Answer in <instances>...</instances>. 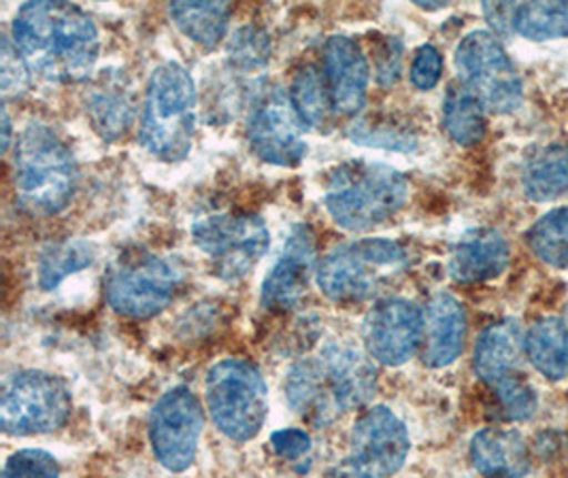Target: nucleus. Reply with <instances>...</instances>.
<instances>
[{
	"label": "nucleus",
	"mask_w": 568,
	"mask_h": 478,
	"mask_svg": "<svg viewBox=\"0 0 568 478\" xmlns=\"http://www.w3.org/2000/svg\"><path fill=\"white\" fill-rule=\"evenodd\" d=\"M11 30L30 73L50 83H78L92 75L101 37L94 20L75 4L27 2Z\"/></svg>",
	"instance_id": "obj_1"
},
{
	"label": "nucleus",
	"mask_w": 568,
	"mask_h": 478,
	"mask_svg": "<svg viewBox=\"0 0 568 478\" xmlns=\"http://www.w3.org/2000/svg\"><path fill=\"white\" fill-rule=\"evenodd\" d=\"M377 391V368L368 353L349 343H328L292 366L285 380L290 408L313 428H328Z\"/></svg>",
	"instance_id": "obj_2"
},
{
	"label": "nucleus",
	"mask_w": 568,
	"mask_h": 478,
	"mask_svg": "<svg viewBox=\"0 0 568 478\" xmlns=\"http://www.w3.org/2000/svg\"><path fill=\"white\" fill-rule=\"evenodd\" d=\"M13 187L22 209L37 217L62 213L78 190V164L69 145L43 122H30L13 148Z\"/></svg>",
	"instance_id": "obj_3"
},
{
	"label": "nucleus",
	"mask_w": 568,
	"mask_h": 478,
	"mask_svg": "<svg viewBox=\"0 0 568 478\" xmlns=\"http://www.w3.org/2000/svg\"><path fill=\"white\" fill-rule=\"evenodd\" d=\"M409 201V183L382 162H347L326 183L324 204L336 226L368 232L388 224Z\"/></svg>",
	"instance_id": "obj_4"
},
{
	"label": "nucleus",
	"mask_w": 568,
	"mask_h": 478,
	"mask_svg": "<svg viewBox=\"0 0 568 478\" xmlns=\"http://www.w3.org/2000/svg\"><path fill=\"white\" fill-rule=\"evenodd\" d=\"M196 128V85L180 62L155 67L148 83L139 139L148 152L180 162L192 150Z\"/></svg>",
	"instance_id": "obj_5"
},
{
	"label": "nucleus",
	"mask_w": 568,
	"mask_h": 478,
	"mask_svg": "<svg viewBox=\"0 0 568 478\" xmlns=\"http://www.w3.org/2000/svg\"><path fill=\"white\" fill-rule=\"evenodd\" d=\"M409 266V252L392 238H361L338 245L317 264V287L333 303H364Z\"/></svg>",
	"instance_id": "obj_6"
},
{
	"label": "nucleus",
	"mask_w": 568,
	"mask_h": 478,
	"mask_svg": "<svg viewBox=\"0 0 568 478\" xmlns=\"http://www.w3.org/2000/svg\"><path fill=\"white\" fill-rule=\"evenodd\" d=\"M213 426L233 443L256 438L268 413V389L258 368L247 359L217 362L205 385Z\"/></svg>",
	"instance_id": "obj_7"
},
{
	"label": "nucleus",
	"mask_w": 568,
	"mask_h": 478,
	"mask_svg": "<svg viewBox=\"0 0 568 478\" xmlns=\"http://www.w3.org/2000/svg\"><path fill=\"white\" fill-rule=\"evenodd\" d=\"M181 273L164 257L150 252L122 253L104 275L106 304L122 317L152 319L175 301Z\"/></svg>",
	"instance_id": "obj_8"
},
{
	"label": "nucleus",
	"mask_w": 568,
	"mask_h": 478,
	"mask_svg": "<svg viewBox=\"0 0 568 478\" xmlns=\"http://www.w3.org/2000/svg\"><path fill=\"white\" fill-rule=\"evenodd\" d=\"M71 406V391L62 378L24 370L2 387L0 424L9 436L52 434L69 421Z\"/></svg>",
	"instance_id": "obj_9"
},
{
	"label": "nucleus",
	"mask_w": 568,
	"mask_h": 478,
	"mask_svg": "<svg viewBox=\"0 0 568 478\" xmlns=\"http://www.w3.org/2000/svg\"><path fill=\"white\" fill-rule=\"evenodd\" d=\"M454 60L463 85L484 102L488 111L507 115L521 106L524 85L516 64L491 32H468L456 48Z\"/></svg>",
	"instance_id": "obj_10"
},
{
	"label": "nucleus",
	"mask_w": 568,
	"mask_h": 478,
	"mask_svg": "<svg viewBox=\"0 0 568 478\" xmlns=\"http://www.w3.org/2000/svg\"><path fill=\"white\" fill-rule=\"evenodd\" d=\"M192 238L222 281L247 277L271 245V232L258 215H209L192 226Z\"/></svg>",
	"instance_id": "obj_11"
},
{
	"label": "nucleus",
	"mask_w": 568,
	"mask_h": 478,
	"mask_svg": "<svg viewBox=\"0 0 568 478\" xmlns=\"http://www.w3.org/2000/svg\"><path fill=\"white\" fill-rule=\"evenodd\" d=\"M412 438L403 419L388 406L362 413L349 436V455L336 478H389L407 461Z\"/></svg>",
	"instance_id": "obj_12"
},
{
	"label": "nucleus",
	"mask_w": 568,
	"mask_h": 478,
	"mask_svg": "<svg viewBox=\"0 0 568 478\" xmlns=\"http://www.w3.org/2000/svg\"><path fill=\"white\" fill-rule=\"evenodd\" d=\"M307 130L284 88L264 85L254 94L247 115V141L260 160L285 169L301 164L307 155Z\"/></svg>",
	"instance_id": "obj_13"
},
{
	"label": "nucleus",
	"mask_w": 568,
	"mask_h": 478,
	"mask_svg": "<svg viewBox=\"0 0 568 478\" xmlns=\"http://www.w3.org/2000/svg\"><path fill=\"white\" fill-rule=\"evenodd\" d=\"M205 413L187 387L169 389L152 408L150 443L155 459L171 472L187 470L201 445Z\"/></svg>",
	"instance_id": "obj_14"
},
{
	"label": "nucleus",
	"mask_w": 568,
	"mask_h": 478,
	"mask_svg": "<svg viewBox=\"0 0 568 478\" xmlns=\"http://www.w3.org/2000/svg\"><path fill=\"white\" fill-rule=\"evenodd\" d=\"M424 338V315L405 298H384L362 324L366 353L384 366H403L414 357Z\"/></svg>",
	"instance_id": "obj_15"
},
{
	"label": "nucleus",
	"mask_w": 568,
	"mask_h": 478,
	"mask_svg": "<svg viewBox=\"0 0 568 478\" xmlns=\"http://www.w3.org/2000/svg\"><path fill=\"white\" fill-rule=\"evenodd\" d=\"M315 255L313 230L296 224L285 241L284 252L262 283V304L268 311H290L301 304L310 292L311 277L317 275Z\"/></svg>",
	"instance_id": "obj_16"
},
{
	"label": "nucleus",
	"mask_w": 568,
	"mask_h": 478,
	"mask_svg": "<svg viewBox=\"0 0 568 478\" xmlns=\"http://www.w3.org/2000/svg\"><path fill=\"white\" fill-rule=\"evenodd\" d=\"M324 79L335 113H361L368 94V62L361 45L352 37L335 34L326 41Z\"/></svg>",
	"instance_id": "obj_17"
},
{
	"label": "nucleus",
	"mask_w": 568,
	"mask_h": 478,
	"mask_svg": "<svg viewBox=\"0 0 568 478\" xmlns=\"http://www.w3.org/2000/svg\"><path fill=\"white\" fill-rule=\"evenodd\" d=\"M85 113L104 141L126 136L136 115V102L126 75L109 69L97 77L85 92Z\"/></svg>",
	"instance_id": "obj_18"
},
{
	"label": "nucleus",
	"mask_w": 568,
	"mask_h": 478,
	"mask_svg": "<svg viewBox=\"0 0 568 478\" xmlns=\"http://www.w3.org/2000/svg\"><path fill=\"white\" fill-rule=\"evenodd\" d=\"M509 245L498 230L477 227L466 232L454 245L447 271L456 283H484L505 273V268L509 266Z\"/></svg>",
	"instance_id": "obj_19"
},
{
	"label": "nucleus",
	"mask_w": 568,
	"mask_h": 478,
	"mask_svg": "<svg viewBox=\"0 0 568 478\" xmlns=\"http://www.w3.org/2000/svg\"><path fill=\"white\" fill-rule=\"evenodd\" d=\"M466 311L452 294H437L424 315V364L430 368L452 366L465 349Z\"/></svg>",
	"instance_id": "obj_20"
},
{
	"label": "nucleus",
	"mask_w": 568,
	"mask_h": 478,
	"mask_svg": "<svg viewBox=\"0 0 568 478\" xmlns=\"http://www.w3.org/2000/svg\"><path fill=\"white\" fill-rule=\"evenodd\" d=\"M470 461L484 478H524L530 472V451L517 429L486 428L470 440Z\"/></svg>",
	"instance_id": "obj_21"
},
{
	"label": "nucleus",
	"mask_w": 568,
	"mask_h": 478,
	"mask_svg": "<svg viewBox=\"0 0 568 478\" xmlns=\"http://www.w3.org/2000/svg\"><path fill=\"white\" fill-rule=\"evenodd\" d=\"M526 353V336L514 319L486 327L477 338L473 366L475 375L490 387L519 373L521 355Z\"/></svg>",
	"instance_id": "obj_22"
},
{
	"label": "nucleus",
	"mask_w": 568,
	"mask_h": 478,
	"mask_svg": "<svg viewBox=\"0 0 568 478\" xmlns=\"http://www.w3.org/2000/svg\"><path fill=\"white\" fill-rule=\"evenodd\" d=\"M521 185L530 201L551 202L568 196V145H542L528 155Z\"/></svg>",
	"instance_id": "obj_23"
},
{
	"label": "nucleus",
	"mask_w": 568,
	"mask_h": 478,
	"mask_svg": "<svg viewBox=\"0 0 568 478\" xmlns=\"http://www.w3.org/2000/svg\"><path fill=\"white\" fill-rule=\"evenodd\" d=\"M169 13L187 39L213 50L229 30L233 7L229 2H171Z\"/></svg>",
	"instance_id": "obj_24"
},
{
	"label": "nucleus",
	"mask_w": 568,
	"mask_h": 478,
	"mask_svg": "<svg viewBox=\"0 0 568 478\" xmlns=\"http://www.w3.org/2000/svg\"><path fill=\"white\" fill-rule=\"evenodd\" d=\"M530 364L549 380L568 377V319L547 317L535 324L526 336Z\"/></svg>",
	"instance_id": "obj_25"
},
{
	"label": "nucleus",
	"mask_w": 568,
	"mask_h": 478,
	"mask_svg": "<svg viewBox=\"0 0 568 478\" xmlns=\"http://www.w3.org/2000/svg\"><path fill=\"white\" fill-rule=\"evenodd\" d=\"M443 126L463 148L477 145L486 136V106L465 85H452L443 102Z\"/></svg>",
	"instance_id": "obj_26"
},
{
	"label": "nucleus",
	"mask_w": 568,
	"mask_h": 478,
	"mask_svg": "<svg viewBox=\"0 0 568 478\" xmlns=\"http://www.w3.org/2000/svg\"><path fill=\"white\" fill-rule=\"evenodd\" d=\"M511 30L528 41H549L568 37V2L516 4Z\"/></svg>",
	"instance_id": "obj_27"
},
{
	"label": "nucleus",
	"mask_w": 568,
	"mask_h": 478,
	"mask_svg": "<svg viewBox=\"0 0 568 478\" xmlns=\"http://www.w3.org/2000/svg\"><path fill=\"white\" fill-rule=\"evenodd\" d=\"M290 101L307 128H324L335 111L326 79L313 64L303 67L292 79Z\"/></svg>",
	"instance_id": "obj_28"
},
{
	"label": "nucleus",
	"mask_w": 568,
	"mask_h": 478,
	"mask_svg": "<svg viewBox=\"0 0 568 478\" xmlns=\"http://www.w3.org/2000/svg\"><path fill=\"white\" fill-rule=\"evenodd\" d=\"M94 262V247L88 241H60L41 253L39 260V285L53 292L64 278L85 271Z\"/></svg>",
	"instance_id": "obj_29"
},
{
	"label": "nucleus",
	"mask_w": 568,
	"mask_h": 478,
	"mask_svg": "<svg viewBox=\"0 0 568 478\" xmlns=\"http://www.w3.org/2000/svg\"><path fill=\"white\" fill-rule=\"evenodd\" d=\"M528 245L545 264L554 268H568V206L545 213L530 227Z\"/></svg>",
	"instance_id": "obj_30"
},
{
	"label": "nucleus",
	"mask_w": 568,
	"mask_h": 478,
	"mask_svg": "<svg viewBox=\"0 0 568 478\" xmlns=\"http://www.w3.org/2000/svg\"><path fill=\"white\" fill-rule=\"evenodd\" d=\"M271 39L256 26H243L234 32L229 43V58L236 71L254 73L268 64L271 60Z\"/></svg>",
	"instance_id": "obj_31"
},
{
	"label": "nucleus",
	"mask_w": 568,
	"mask_h": 478,
	"mask_svg": "<svg viewBox=\"0 0 568 478\" xmlns=\"http://www.w3.org/2000/svg\"><path fill=\"white\" fill-rule=\"evenodd\" d=\"M491 389L503 406L505 415L511 421H526L537 413V406H539L537 391L521 375L505 378L498 385H494Z\"/></svg>",
	"instance_id": "obj_32"
},
{
	"label": "nucleus",
	"mask_w": 568,
	"mask_h": 478,
	"mask_svg": "<svg viewBox=\"0 0 568 478\" xmlns=\"http://www.w3.org/2000/svg\"><path fill=\"white\" fill-rule=\"evenodd\" d=\"M30 67L18 45L9 39H0V92L2 99H18L30 85Z\"/></svg>",
	"instance_id": "obj_33"
},
{
	"label": "nucleus",
	"mask_w": 568,
	"mask_h": 478,
	"mask_svg": "<svg viewBox=\"0 0 568 478\" xmlns=\"http://www.w3.org/2000/svg\"><path fill=\"white\" fill-rule=\"evenodd\" d=\"M349 139L354 143L368 145V148H384V150H394V152H414L415 139L412 134L392 128V124H379L371 120H362L349 128Z\"/></svg>",
	"instance_id": "obj_34"
},
{
	"label": "nucleus",
	"mask_w": 568,
	"mask_h": 478,
	"mask_svg": "<svg viewBox=\"0 0 568 478\" xmlns=\"http://www.w3.org/2000/svg\"><path fill=\"white\" fill-rule=\"evenodd\" d=\"M2 478H60V464L48 451L22 449L7 459Z\"/></svg>",
	"instance_id": "obj_35"
},
{
	"label": "nucleus",
	"mask_w": 568,
	"mask_h": 478,
	"mask_svg": "<svg viewBox=\"0 0 568 478\" xmlns=\"http://www.w3.org/2000/svg\"><path fill=\"white\" fill-rule=\"evenodd\" d=\"M443 75V55L435 45H422L415 53L412 64V83L417 90L428 92L440 81Z\"/></svg>",
	"instance_id": "obj_36"
},
{
	"label": "nucleus",
	"mask_w": 568,
	"mask_h": 478,
	"mask_svg": "<svg viewBox=\"0 0 568 478\" xmlns=\"http://www.w3.org/2000/svg\"><path fill=\"white\" fill-rule=\"evenodd\" d=\"M271 447L285 461H296L311 451V436L305 429L285 428L273 431Z\"/></svg>",
	"instance_id": "obj_37"
},
{
	"label": "nucleus",
	"mask_w": 568,
	"mask_h": 478,
	"mask_svg": "<svg viewBox=\"0 0 568 478\" xmlns=\"http://www.w3.org/2000/svg\"><path fill=\"white\" fill-rule=\"evenodd\" d=\"M400 60H403L400 43L392 39L384 45V50L379 53V60H377V79L382 85H392L398 79Z\"/></svg>",
	"instance_id": "obj_38"
},
{
	"label": "nucleus",
	"mask_w": 568,
	"mask_h": 478,
	"mask_svg": "<svg viewBox=\"0 0 568 478\" xmlns=\"http://www.w3.org/2000/svg\"><path fill=\"white\" fill-rule=\"evenodd\" d=\"M514 7H516L514 2H488V4H484V13L494 30L511 32Z\"/></svg>",
	"instance_id": "obj_39"
},
{
	"label": "nucleus",
	"mask_w": 568,
	"mask_h": 478,
	"mask_svg": "<svg viewBox=\"0 0 568 478\" xmlns=\"http://www.w3.org/2000/svg\"><path fill=\"white\" fill-rule=\"evenodd\" d=\"M9 143H11V120H9L7 104H2V153L9 152Z\"/></svg>",
	"instance_id": "obj_40"
}]
</instances>
